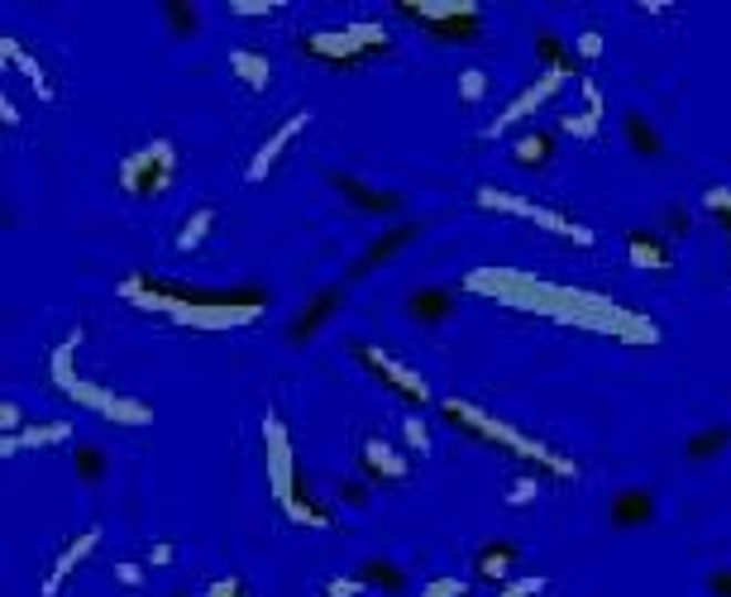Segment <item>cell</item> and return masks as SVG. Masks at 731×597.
Instances as JSON below:
<instances>
[{
  "label": "cell",
  "instance_id": "9",
  "mask_svg": "<svg viewBox=\"0 0 731 597\" xmlns=\"http://www.w3.org/2000/svg\"><path fill=\"white\" fill-rule=\"evenodd\" d=\"M354 349V359L363 363V369H369L378 382H383L388 392H398L402 402H411V406H425L431 402V382H425L416 369H411V363H402L398 354H388L383 344H369V340H354L349 344Z\"/></svg>",
  "mask_w": 731,
  "mask_h": 597
},
{
  "label": "cell",
  "instance_id": "13",
  "mask_svg": "<svg viewBox=\"0 0 731 597\" xmlns=\"http://www.w3.org/2000/svg\"><path fill=\"white\" fill-rule=\"evenodd\" d=\"M307 125H311V111H301V115H287L282 125L272 130V134H268L264 144H258L254 163L244 167V177H249V182H264V177L272 173V167H278V158H282V153H287V144H292V140H297V134L307 130Z\"/></svg>",
  "mask_w": 731,
  "mask_h": 597
},
{
  "label": "cell",
  "instance_id": "18",
  "mask_svg": "<svg viewBox=\"0 0 731 597\" xmlns=\"http://www.w3.org/2000/svg\"><path fill=\"white\" fill-rule=\"evenodd\" d=\"M0 58H6V68L10 72H24L29 76V82H34V96L39 101H58V86H53V76L49 72H43V63H39V58H29L24 49H20V39H14V34H0Z\"/></svg>",
  "mask_w": 731,
  "mask_h": 597
},
{
  "label": "cell",
  "instance_id": "27",
  "mask_svg": "<svg viewBox=\"0 0 731 597\" xmlns=\"http://www.w3.org/2000/svg\"><path fill=\"white\" fill-rule=\"evenodd\" d=\"M210 229H216V210H210V206H196L192 216L182 220V229H177V239H173V244H177L182 254H196V249L206 244Z\"/></svg>",
  "mask_w": 731,
  "mask_h": 597
},
{
  "label": "cell",
  "instance_id": "25",
  "mask_svg": "<svg viewBox=\"0 0 731 597\" xmlns=\"http://www.w3.org/2000/svg\"><path fill=\"white\" fill-rule=\"evenodd\" d=\"M512 158H516V167H531V173L550 167L555 163V134H545V130L522 134V140L512 144Z\"/></svg>",
  "mask_w": 731,
  "mask_h": 597
},
{
  "label": "cell",
  "instance_id": "4",
  "mask_svg": "<svg viewBox=\"0 0 731 597\" xmlns=\"http://www.w3.org/2000/svg\"><path fill=\"white\" fill-rule=\"evenodd\" d=\"M78 349H82V326H72V334L53 349V359H49L53 388L63 392L68 402L96 411V416H105L111 425H125V431L154 425V406H148V402H140V397H130V392H111V388H101V382H91V378L78 369Z\"/></svg>",
  "mask_w": 731,
  "mask_h": 597
},
{
  "label": "cell",
  "instance_id": "52",
  "mask_svg": "<svg viewBox=\"0 0 731 597\" xmlns=\"http://www.w3.org/2000/svg\"><path fill=\"white\" fill-rule=\"evenodd\" d=\"M173 597H187V593H173Z\"/></svg>",
  "mask_w": 731,
  "mask_h": 597
},
{
  "label": "cell",
  "instance_id": "42",
  "mask_svg": "<svg viewBox=\"0 0 731 597\" xmlns=\"http://www.w3.org/2000/svg\"><path fill=\"white\" fill-rule=\"evenodd\" d=\"M536 497V473H522L512 487H507V507H522V502Z\"/></svg>",
  "mask_w": 731,
  "mask_h": 597
},
{
  "label": "cell",
  "instance_id": "35",
  "mask_svg": "<svg viewBox=\"0 0 731 597\" xmlns=\"http://www.w3.org/2000/svg\"><path fill=\"white\" fill-rule=\"evenodd\" d=\"M163 10H167V24H173L177 39H192L196 29H202V14H196V6H182V0H173V6H163Z\"/></svg>",
  "mask_w": 731,
  "mask_h": 597
},
{
  "label": "cell",
  "instance_id": "34",
  "mask_svg": "<svg viewBox=\"0 0 731 597\" xmlns=\"http://www.w3.org/2000/svg\"><path fill=\"white\" fill-rule=\"evenodd\" d=\"M603 111H569L559 125H565V134L569 140H598V130H603Z\"/></svg>",
  "mask_w": 731,
  "mask_h": 597
},
{
  "label": "cell",
  "instance_id": "30",
  "mask_svg": "<svg viewBox=\"0 0 731 597\" xmlns=\"http://www.w3.org/2000/svg\"><path fill=\"white\" fill-rule=\"evenodd\" d=\"M359 578H363L369 588H383V593H402V588H406V574H402L392 559H369V564L359 569Z\"/></svg>",
  "mask_w": 731,
  "mask_h": 597
},
{
  "label": "cell",
  "instance_id": "24",
  "mask_svg": "<svg viewBox=\"0 0 731 597\" xmlns=\"http://www.w3.org/2000/svg\"><path fill=\"white\" fill-rule=\"evenodd\" d=\"M230 72L239 76V86L244 91H268V82H272V68H268V58L258 53V49H235L230 53Z\"/></svg>",
  "mask_w": 731,
  "mask_h": 597
},
{
  "label": "cell",
  "instance_id": "8",
  "mask_svg": "<svg viewBox=\"0 0 731 597\" xmlns=\"http://www.w3.org/2000/svg\"><path fill=\"white\" fill-rule=\"evenodd\" d=\"M264 469H268V487H272V502L287 512L301 487V469H297V450H292V435L278 411H264Z\"/></svg>",
  "mask_w": 731,
  "mask_h": 597
},
{
  "label": "cell",
  "instance_id": "51",
  "mask_svg": "<svg viewBox=\"0 0 731 597\" xmlns=\"http://www.w3.org/2000/svg\"><path fill=\"white\" fill-rule=\"evenodd\" d=\"M0 115H6V125L14 130L20 125V111H14V101H10V91H0Z\"/></svg>",
  "mask_w": 731,
  "mask_h": 597
},
{
  "label": "cell",
  "instance_id": "20",
  "mask_svg": "<svg viewBox=\"0 0 731 597\" xmlns=\"http://www.w3.org/2000/svg\"><path fill=\"white\" fill-rule=\"evenodd\" d=\"M607 516H612V526H621V531L650 526V516H655V497L646 493V487H621V493L612 497V507H607Z\"/></svg>",
  "mask_w": 731,
  "mask_h": 597
},
{
  "label": "cell",
  "instance_id": "5",
  "mask_svg": "<svg viewBox=\"0 0 731 597\" xmlns=\"http://www.w3.org/2000/svg\"><path fill=\"white\" fill-rule=\"evenodd\" d=\"M388 43L392 39L378 20H354V24H340V29H307V34H297V49L326 68H359V63H369V58L388 53Z\"/></svg>",
  "mask_w": 731,
  "mask_h": 597
},
{
  "label": "cell",
  "instance_id": "45",
  "mask_svg": "<svg viewBox=\"0 0 731 597\" xmlns=\"http://www.w3.org/2000/svg\"><path fill=\"white\" fill-rule=\"evenodd\" d=\"M20 431H24V425H20V406H14L10 397H6V402H0V440H6V435H20Z\"/></svg>",
  "mask_w": 731,
  "mask_h": 597
},
{
  "label": "cell",
  "instance_id": "43",
  "mask_svg": "<svg viewBox=\"0 0 731 597\" xmlns=\"http://www.w3.org/2000/svg\"><path fill=\"white\" fill-rule=\"evenodd\" d=\"M206 597H249V584H244V578H216V584L206 588Z\"/></svg>",
  "mask_w": 731,
  "mask_h": 597
},
{
  "label": "cell",
  "instance_id": "26",
  "mask_svg": "<svg viewBox=\"0 0 731 597\" xmlns=\"http://www.w3.org/2000/svg\"><path fill=\"white\" fill-rule=\"evenodd\" d=\"M478 34H483V10H474V14H454V20L431 24V39H435V43H474Z\"/></svg>",
  "mask_w": 731,
  "mask_h": 597
},
{
  "label": "cell",
  "instance_id": "40",
  "mask_svg": "<svg viewBox=\"0 0 731 597\" xmlns=\"http://www.w3.org/2000/svg\"><path fill=\"white\" fill-rule=\"evenodd\" d=\"M545 584H550V578H512V584L497 588V597H540Z\"/></svg>",
  "mask_w": 731,
  "mask_h": 597
},
{
  "label": "cell",
  "instance_id": "38",
  "mask_svg": "<svg viewBox=\"0 0 731 597\" xmlns=\"http://www.w3.org/2000/svg\"><path fill=\"white\" fill-rule=\"evenodd\" d=\"M115 578H120V588H144L148 584V564H134V559H120L115 564Z\"/></svg>",
  "mask_w": 731,
  "mask_h": 597
},
{
  "label": "cell",
  "instance_id": "28",
  "mask_svg": "<svg viewBox=\"0 0 731 597\" xmlns=\"http://www.w3.org/2000/svg\"><path fill=\"white\" fill-rule=\"evenodd\" d=\"M727 445H731V425H708V431H698L689 445H683V454H689L693 464H708V459H718Z\"/></svg>",
  "mask_w": 731,
  "mask_h": 597
},
{
  "label": "cell",
  "instance_id": "32",
  "mask_svg": "<svg viewBox=\"0 0 731 597\" xmlns=\"http://www.w3.org/2000/svg\"><path fill=\"white\" fill-rule=\"evenodd\" d=\"M72 469H78L82 483H101L105 473H111V459H105V450H96V445H78L72 450Z\"/></svg>",
  "mask_w": 731,
  "mask_h": 597
},
{
  "label": "cell",
  "instance_id": "3",
  "mask_svg": "<svg viewBox=\"0 0 731 597\" xmlns=\"http://www.w3.org/2000/svg\"><path fill=\"white\" fill-rule=\"evenodd\" d=\"M440 411H445V421L454 425V431H464L469 440H478V445H487V450H502L507 459H516V464H526V473L540 469V473H550V478H578V464H574V459H565L559 450H550L545 440H536L531 431H516L512 421L493 416V411L464 402V397H445V402H440Z\"/></svg>",
  "mask_w": 731,
  "mask_h": 597
},
{
  "label": "cell",
  "instance_id": "7",
  "mask_svg": "<svg viewBox=\"0 0 731 597\" xmlns=\"http://www.w3.org/2000/svg\"><path fill=\"white\" fill-rule=\"evenodd\" d=\"M474 202H478L483 210H497V216L531 220V225L550 229V235L578 244V249H593V244H598V235H593L588 225H578V220H569V216H559V210H550V206L526 202V196H516V192H507V187H478V192H474Z\"/></svg>",
  "mask_w": 731,
  "mask_h": 597
},
{
  "label": "cell",
  "instance_id": "31",
  "mask_svg": "<svg viewBox=\"0 0 731 597\" xmlns=\"http://www.w3.org/2000/svg\"><path fill=\"white\" fill-rule=\"evenodd\" d=\"M703 210L722 225V235H727V258H731V187H727V182H712V187L703 192Z\"/></svg>",
  "mask_w": 731,
  "mask_h": 597
},
{
  "label": "cell",
  "instance_id": "44",
  "mask_svg": "<svg viewBox=\"0 0 731 597\" xmlns=\"http://www.w3.org/2000/svg\"><path fill=\"white\" fill-rule=\"evenodd\" d=\"M574 49H578V58H588V63H593V58H603V34H598V29H584V34L574 39Z\"/></svg>",
  "mask_w": 731,
  "mask_h": 597
},
{
  "label": "cell",
  "instance_id": "12",
  "mask_svg": "<svg viewBox=\"0 0 731 597\" xmlns=\"http://www.w3.org/2000/svg\"><path fill=\"white\" fill-rule=\"evenodd\" d=\"M340 306H344V287H340V282L321 287V292H316V297H311V301L297 311L292 326H287V340H292V344H307V340H316V334H321V330L330 326V320L340 316Z\"/></svg>",
  "mask_w": 731,
  "mask_h": 597
},
{
  "label": "cell",
  "instance_id": "33",
  "mask_svg": "<svg viewBox=\"0 0 731 597\" xmlns=\"http://www.w3.org/2000/svg\"><path fill=\"white\" fill-rule=\"evenodd\" d=\"M536 58L545 63V72H574V53L555 34H540L536 39Z\"/></svg>",
  "mask_w": 731,
  "mask_h": 597
},
{
  "label": "cell",
  "instance_id": "48",
  "mask_svg": "<svg viewBox=\"0 0 731 597\" xmlns=\"http://www.w3.org/2000/svg\"><path fill=\"white\" fill-rule=\"evenodd\" d=\"M173 559H177V549L167 541H158L154 549H148V564H154V569H163V564H173Z\"/></svg>",
  "mask_w": 731,
  "mask_h": 597
},
{
  "label": "cell",
  "instance_id": "29",
  "mask_svg": "<svg viewBox=\"0 0 731 597\" xmlns=\"http://www.w3.org/2000/svg\"><path fill=\"white\" fill-rule=\"evenodd\" d=\"M627 140H631V148L641 153V158H660V153H665L660 134H655V125L641 111H627Z\"/></svg>",
  "mask_w": 731,
  "mask_h": 597
},
{
  "label": "cell",
  "instance_id": "46",
  "mask_svg": "<svg viewBox=\"0 0 731 597\" xmlns=\"http://www.w3.org/2000/svg\"><path fill=\"white\" fill-rule=\"evenodd\" d=\"M363 588H369V584H363V578H330L326 597H359Z\"/></svg>",
  "mask_w": 731,
  "mask_h": 597
},
{
  "label": "cell",
  "instance_id": "15",
  "mask_svg": "<svg viewBox=\"0 0 731 597\" xmlns=\"http://www.w3.org/2000/svg\"><path fill=\"white\" fill-rule=\"evenodd\" d=\"M627 258L641 272H655V278H669L675 272V244L655 229H631L627 235Z\"/></svg>",
  "mask_w": 731,
  "mask_h": 597
},
{
  "label": "cell",
  "instance_id": "49",
  "mask_svg": "<svg viewBox=\"0 0 731 597\" xmlns=\"http://www.w3.org/2000/svg\"><path fill=\"white\" fill-rule=\"evenodd\" d=\"M340 497L349 502V507H363V502H369V487H363V483H344Z\"/></svg>",
  "mask_w": 731,
  "mask_h": 597
},
{
  "label": "cell",
  "instance_id": "2",
  "mask_svg": "<svg viewBox=\"0 0 731 597\" xmlns=\"http://www.w3.org/2000/svg\"><path fill=\"white\" fill-rule=\"evenodd\" d=\"M120 297L148 316H163V320L187 326V330H244V326H254V320H264V311H268V292H254V287L202 292V287L154 278V272H130V278L120 282Z\"/></svg>",
  "mask_w": 731,
  "mask_h": 597
},
{
  "label": "cell",
  "instance_id": "21",
  "mask_svg": "<svg viewBox=\"0 0 731 597\" xmlns=\"http://www.w3.org/2000/svg\"><path fill=\"white\" fill-rule=\"evenodd\" d=\"M392 10H402L406 20H416V24H440V20H454V14H474V10H483L478 0H398Z\"/></svg>",
  "mask_w": 731,
  "mask_h": 597
},
{
  "label": "cell",
  "instance_id": "50",
  "mask_svg": "<svg viewBox=\"0 0 731 597\" xmlns=\"http://www.w3.org/2000/svg\"><path fill=\"white\" fill-rule=\"evenodd\" d=\"M712 597H731V569L712 574Z\"/></svg>",
  "mask_w": 731,
  "mask_h": 597
},
{
  "label": "cell",
  "instance_id": "11",
  "mask_svg": "<svg viewBox=\"0 0 731 597\" xmlns=\"http://www.w3.org/2000/svg\"><path fill=\"white\" fill-rule=\"evenodd\" d=\"M330 187L340 192L354 210H363V216H392V210H402V192L373 187V182H363L354 173H330Z\"/></svg>",
  "mask_w": 731,
  "mask_h": 597
},
{
  "label": "cell",
  "instance_id": "23",
  "mask_svg": "<svg viewBox=\"0 0 731 597\" xmlns=\"http://www.w3.org/2000/svg\"><path fill=\"white\" fill-rule=\"evenodd\" d=\"M406 311L421 320V326H440V320L454 316V292L450 287H421V292H411Z\"/></svg>",
  "mask_w": 731,
  "mask_h": 597
},
{
  "label": "cell",
  "instance_id": "19",
  "mask_svg": "<svg viewBox=\"0 0 731 597\" xmlns=\"http://www.w3.org/2000/svg\"><path fill=\"white\" fill-rule=\"evenodd\" d=\"M72 440V425L68 421H49V425H29L20 435H6L0 440V459H14L20 450H49V445H68Z\"/></svg>",
  "mask_w": 731,
  "mask_h": 597
},
{
  "label": "cell",
  "instance_id": "16",
  "mask_svg": "<svg viewBox=\"0 0 731 597\" xmlns=\"http://www.w3.org/2000/svg\"><path fill=\"white\" fill-rule=\"evenodd\" d=\"M359 469H363V478H369V483H402L406 473H411L406 454H398L388 440H363Z\"/></svg>",
  "mask_w": 731,
  "mask_h": 597
},
{
  "label": "cell",
  "instance_id": "17",
  "mask_svg": "<svg viewBox=\"0 0 731 597\" xmlns=\"http://www.w3.org/2000/svg\"><path fill=\"white\" fill-rule=\"evenodd\" d=\"M411 239H416V225H392L388 229V235H378L373 244H369V249H363L359 254V264L354 268H349V278H369V272L373 268H383L388 264V258H398L402 249H406V244Z\"/></svg>",
  "mask_w": 731,
  "mask_h": 597
},
{
  "label": "cell",
  "instance_id": "41",
  "mask_svg": "<svg viewBox=\"0 0 731 597\" xmlns=\"http://www.w3.org/2000/svg\"><path fill=\"white\" fill-rule=\"evenodd\" d=\"M402 431H406V445H411V450H416L421 459H425V454H431V431H425V421H416V416H406V421H402Z\"/></svg>",
  "mask_w": 731,
  "mask_h": 597
},
{
  "label": "cell",
  "instance_id": "6",
  "mask_svg": "<svg viewBox=\"0 0 731 597\" xmlns=\"http://www.w3.org/2000/svg\"><path fill=\"white\" fill-rule=\"evenodd\" d=\"M173 182H177V148L167 140H148L120 158V192L134 196V202H154V196L173 192Z\"/></svg>",
  "mask_w": 731,
  "mask_h": 597
},
{
  "label": "cell",
  "instance_id": "47",
  "mask_svg": "<svg viewBox=\"0 0 731 597\" xmlns=\"http://www.w3.org/2000/svg\"><path fill=\"white\" fill-rule=\"evenodd\" d=\"M689 210H683V206H669L665 210V229H669V235H689Z\"/></svg>",
  "mask_w": 731,
  "mask_h": 597
},
{
  "label": "cell",
  "instance_id": "37",
  "mask_svg": "<svg viewBox=\"0 0 731 597\" xmlns=\"http://www.w3.org/2000/svg\"><path fill=\"white\" fill-rule=\"evenodd\" d=\"M225 10H230V14H244V20H258V14H278L282 0H230Z\"/></svg>",
  "mask_w": 731,
  "mask_h": 597
},
{
  "label": "cell",
  "instance_id": "22",
  "mask_svg": "<svg viewBox=\"0 0 731 597\" xmlns=\"http://www.w3.org/2000/svg\"><path fill=\"white\" fill-rule=\"evenodd\" d=\"M522 559V545H512V541H493L478 555V578L483 584H493V588H502V584H512V564Z\"/></svg>",
  "mask_w": 731,
  "mask_h": 597
},
{
  "label": "cell",
  "instance_id": "14",
  "mask_svg": "<svg viewBox=\"0 0 731 597\" xmlns=\"http://www.w3.org/2000/svg\"><path fill=\"white\" fill-rule=\"evenodd\" d=\"M96 545H101V526H86L78 541H72L63 555L53 559V569H49V578H43V597H63V588H68V578L82 569V564L96 555Z\"/></svg>",
  "mask_w": 731,
  "mask_h": 597
},
{
  "label": "cell",
  "instance_id": "1",
  "mask_svg": "<svg viewBox=\"0 0 731 597\" xmlns=\"http://www.w3.org/2000/svg\"><path fill=\"white\" fill-rule=\"evenodd\" d=\"M464 292L487 297L493 306H507V311H522V316H545L555 326L607 334V340H621V344H660V326L650 316L631 311V306H621L603 292H588V287L550 282L522 268H474L464 278Z\"/></svg>",
  "mask_w": 731,
  "mask_h": 597
},
{
  "label": "cell",
  "instance_id": "36",
  "mask_svg": "<svg viewBox=\"0 0 731 597\" xmlns=\"http://www.w3.org/2000/svg\"><path fill=\"white\" fill-rule=\"evenodd\" d=\"M460 96H464L469 105L487 96V72H483V68H464V72H460Z\"/></svg>",
  "mask_w": 731,
  "mask_h": 597
},
{
  "label": "cell",
  "instance_id": "39",
  "mask_svg": "<svg viewBox=\"0 0 731 597\" xmlns=\"http://www.w3.org/2000/svg\"><path fill=\"white\" fill-rule=\"evenodd\" d=\"M469 588L474 584H464V578H431V584L421 588V597H469Z\"/></svg>",
  "mask_w": 731,
  "mask_h": 597
},
{
  "label": "cell",
  "instance_id": "10",
  "mask_svg": "<svg viewBox=\"0 0 731 597\" xmlns=\"http://www.w3.org/2000/svg\"><path fill=\"white\" fill-rule=\"evenodd\" d=\"M569 76H574V72H540V76H536V82H531L526 91H516V101H512V105H502V115L493 120V130H487V134H507L512 125H522L526 115H536L545 101L559 96V86H565Z\"/></svg>",
  "mask_w": 731,
  "mask_h": 597
}]
</instances>
